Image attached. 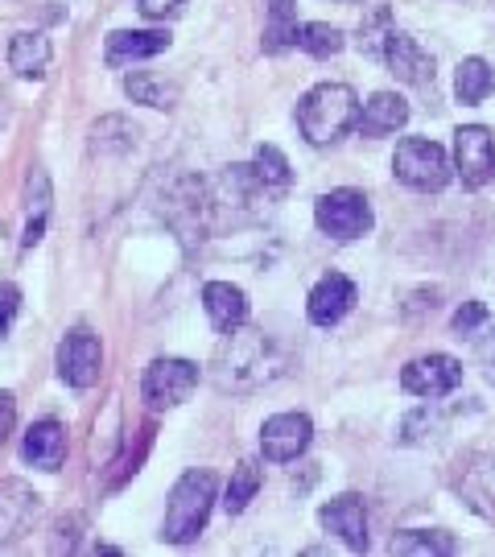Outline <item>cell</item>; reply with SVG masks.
<instances>
[{"mask_svg":"<svg viewBox=\"0 0 495 557\" xmlns=\"http://www.w3.org/2000/svg\"><path fill=\"white\" fill-rule=\"evenodd\" d=\"M211 368H215L211 376H215V384L223 393H252V388L281 376V356L277 347H273V338L264 335V331H244V326H236V331L223 335Z\"/></svg>","mask_w":495,"mask_h":557,"instance_id":"6da1fadb","label":"cell"},{"mask_svg":"<svg viewBox=\"0 0 495 557\" xmlns=\"http://www.w3.org/2000/svg\"><path fill=\"white\" fill-rule=\"evenodd\" d=\"M219 483L211 471H186L170 492L165 504V520H161V541L170 545H190V541L207 529L211 508H215Z\"/></svg>","mask_w":495,"mask_h":557,"instance_id":"7a4b0ae2","label":"cell"},{"mask_svg":"<svg viewBox=\"0 0 495 557\" xmlns=\"http://www.w3.org/2000/svg\"><path fill=\"white\" fill-rule=\"evenodd\" d=\"M359 100L347 83H318L306 100L297 103V128L310 145H335L347 128H356Z\"/></svg>","mask_w":495,"mask_h":557,"instance_id":"3957f363","label":"cell"},{"mask_svg":"<svg viewBox=\"0 0 495 557\" xmlns=\"http://www.w3.org/2000/svg\"><path fill=\"white\" fill-rule=\"evenodd\" d=\"M393 174L409 190H421V195H437V190H446V182H450V158H446V149L437 145V140H425V137H405L396 145V158H393Z\"/></svg>","mask_w":495,"mask_h":557,"instance_id":"277c9868","label":"cell"},{"mask_svg":"<svg viewBox=\"0 0 495 557\" xmlns=\"http://www.w3.org/2000/svg\"><path fill=\"white\" fill-rule=\"evenodd\" d=\"M314 223L322 236L338 239V244H351V239L372 232V207H368V199L359 190L343 186V190H331V195H322L314 202Z\"/></svg>","mask_w":495,"mask_h":557,"instance_id":"5b68a950","label":"cell"},{"mask_svg":"<svg viewBox=\"0 0 495 557\" xmlns=\"http://www.w3.org/2000/svg\"><path fill=\"white\" fill-rule=\"evenodd\" d=\"M195 388H198V368L190 359H178V356L153 359L145 368V376H140V397H145L149 409H158V413L161 409H178Z\"/></svg>","mask_w":495,"mask_h":557,"instance_id":"8992f818","label":"cell"},{"mask_svg":"<svg viewBox=\"0 0 495 557\" xmlns=\"http://www.w3.org/2000/svg\"><path fill=\"white\" fill-rule=\"evenodd\" d=\"M54 363H59V380L66 384V388H91L99 380V372H103V347H99V338L91 335V331H71V335L59 343V356H54Z\"/></svg>","mask_w":495,"mask_h":557,"instance_id":"52a82bcc","label":"cell"},{"mask_svg":"<svg viewBox=\"0 0 495 557\" xmlns=\"http://www.w3.org/2000/svg\"><path fill=\"white\" fill-rule=\"evenodd\" d=\"M455 170L467 190L487 186L495 174V137L483 124H462L455 133Z\"/></svg>","mask_w":495,"mask_h":557,"instance_id":"ba28073f","label":"cell"},{"mask_svg":"<svg viewBox=\"0 0 495 557\" xmlns=\"http://www.w3.org/2000/svg\"><path fill=\"white\" fill-rule=\"evenodd\" d=\"M462 384V363L455 356H421L413 363H405L400 372V388L413 393V397H446Z\"/></svg>","mask_w":495,"mask_h":557,"instance_id":"9c48e42d","label":"cell"},{"mask_svg":"<svg viewBox=\"0 0 495 557\" xmlns=\"http://www.w3.org/2000/svg\"><path fill=\"white\" fill-rule=\"evenodd\" d=\"M314 438V425L306 413H277L260 425V455L269 462H294L306 455V446Z\"/></svg>","mask_w":495,"mask_h":557,"instance_id":"30bf717a","label":"cell"},{"mask_svg":"<svg viewBox=\"0 0 495 557\" xmlns=\"http://www.w3.org/2000/svg\"><path fill=\"white\" fill-rule=\"evenodd\" d=\"M38 508H41V496L29 483L4 479V483H0V545H13V541L34 524Z\"/></svg>","mask_w":495,"mask_h":557,"instance_id":"8fae6325","label":"cell"},{"mask_svg":"<svg viewBox=\"0 0 495 557\" xmlns=\"http://www.w3.org/2000/svg\"><path fill=\"white\" fill-rule=\"evenodd\" d=\"M351 306H356V281L343 277V273H326L310 289L306 314H310L314 326H335V322H343L351 314Z\"/></svg>","mask_w":495,"mask_h":557,"instance_id":"7c38bea8","label":"cell"},{"mask_svg":"<svg viewBox=\"0 0 495 557\" xmlns=\"http://www.w3.org/2000/svg\"><path fill=\"white\" fill-rule=\"evenodd\" d=\"M384 62H388V71L400 83H409V87H434V59L409 34H400V29L388 34V41H384Z\"/></svg>","mask_w":495,"mask_h":557,"instance_id":"4fadbf2b","label":"cell"},{"mask_svg":"<svg viewBox=\"0 0 495 557\" xmlns=\"http://www.w3.org/2000/svg\"><path fill=\"white\" fill-rule=\"evenodd\" d=\"M318 520H322L326 533L343 537L347 549H356V554L368 549V512H363V504H359L356 496H338V499H331V504H322V508H318Z\"/></svg>","mask_w":495,"mask_h":557,"instance_id":"5bb4252c","label":"cell"},{"mask_svg":"<svg viewBox=\"0 0 495 557\" xmlns=\"http://www.w3.org/2000/svg\"><path fill=\"white\" fill-rule=\"evenodd\" d=\"M21 458L29 467H38V471H59L62 458H66V430H62V421L54 418L34 421L25 430V438H21Z\"/></svg>","mask_w":495,"mask_h":557,"instance_id":"9a60e30c","label":"cell"},{"mask_svg":"<svg viewBox=\"0 0 495 557\" xmlns=\"http://www.w3.org/2000/svg\"><path fill=\"white\" fill-rule=\"evenodd\" d=\"M202 310H207V319H211L219 335H227V331H236V326L248 322V298L232 281H211L202 289Z\"/></svg>","mask_w":495,"mask_h":557,"instance_id":"2e32d148","label":"cell"},{"mask_svg":"<svg viewBox=\"0 0 495 557\" xmlns=\"http://www.w3.org/2000/svg\"><path fill=\"white\" fill-rule=\"evenodd\" d=\"M170 50V34L165 29H120L108 38V50H103V62L108 66H128V62H145Z\"/></svg>","mask_w":495,"mask_h":557,"instance_id":"e0dca14e","label":"cell"},{"mask_svg":"<svg viewBox=\"0 0 495 557\" xmlns=\"http://www.w3.org/2000/svg\"><path fill=\"white\" fill-rule=\"evenodd\" d=\"M409 124V103L393 96V91H376L372 100L363 103V112H359L356 128L363 137H388L396 128H405Z\"/></svg>","mask_w":495,"mask_h":557,"instance_id":"ac0fdd59","label":"cell"},{"mask_svg":"<svg viewBox=\"0 0 495 557\" xmlns=\"http://www.w3.org/2000/svg\"><path fill=\"white\" fill-rule=\"evenodd\" d=\"M50 59H54V46L38 29H25L9 41V71H17L21 79H41Z\"/></svg>","mask_w":495,"mask_h":557,"instance_id":"d6986e66","label":"cell"},{"mask_svg":"<svg viewBox=\"0 0 495 557\" xmlns=\"http://www.w3.org/2000/svg\"><path fill=\"white\" fill-rule=\"evenodd\" d=\"M264 54H285L297 46V0H264Z\"/></svg>","mask_w":495,"mask_h":557,"instance_id":"ffe728a7","label":"cell"},{"mask_svg":"<svg viewBox=\"0 0 495 557\" xmlns=\"http://www.w3.org/2000/svg\"><path fill=\"white\" fill-rule=\"evenodd\" d=\"M458 549V541L446 529H405L388 541V554L405 557H450Z\"/></svg>","mask_w":495,"mask_h":557,"instance_id":"44dd1931","label":"cell"},{"mask_svg":"<svg viewBox=\"0 0 495 557\" xmlns=\"http://www.w3.org/2000/svg\"><path fill=\"white\" fill-rule=\"evenodd\" d=\"M124 96L133 103H145V108H174L178 103V83L165 79V75H153V71H133L124 79Z\"/></svg>","mask_w":495,"mask_h":557,"instance_id":"7402d4cb","label":"cell"},{"mask_svg":"<svg viewBox=\"0 0 495 557\" xmlns=\"http://www.w3.org/2000/svg\"><path fill=\"white\" fill-rule=\"evenodd\" d=\"M492 66L483 59H462L455 71V96L462 103H483L487 96H492Z\"/></svg>","mask_w":495,"mask_h":557,"instance_id":"603a6c76","label":"cell"},{"mask_svg":"<svg viewBox=\"0 0 495 557\" xmlns=\"http://www.w3.org/2000/svg\"><path fill=\"white\" fill-rule=\"evenodd\" d=\"M297 46L306 54H314V59H335V54H343L347 38H343V29H335V25L310 21V25H297Z\"/></svg>","mask_w":495,"mask_h":557,"instance_id":"cb8c5ba5","label":"cell"},{"mask_svg":"<svg viewBox=\"0 0 495 557\" xmlns=\"http://www.w3.org/2000/svg\"><path fill=\"white\" fill-rule=\"evenodd\" d=\"M393 13H388V4H376L368 17L359 21V50L368 54V59H380L384 62V41L393 34Z\"/></svg>","mask_w":495,"mask_h":557,"instance_id":"d4e9b609","label":"cell"},{"mask_svg":"<svg viewBox=\"0 0 495 557\" xmlns=\"http://www.w3.org/2000/svg\"><path fill=\"white\" fill-rule=\"evenodd\" d=\"M257 492H260V467L252 462V458H244L236 471H232V483H227V499H223V508H227L232 517H239V512L252 504Z\"/></svg>","mask_w":495,"mask_h":557,"instance_id":"484cf974","label":"cell"},{"mask_svg":"<svg viewBox=\"0 0 495 557\" xmlns=\"http://www.w3.org/2000/svg\"><path fill=\"white\" fill-rule=\"evenodd\" d=\"M252 178L264 186V190H285L289 186V161L277 145H260L257 158H252Z\"/></svg>","mask_w":495,"mask_h":557,"instance_id":"4316f807","label":"cell"},{"mask_svg":"<svg viewBox=\"0 0 495 557\" xmlns=\"http://www.w3.org/2000/svg\"><path fill=\"white\" fill-rule=\"evenodd\" d=\"M467 499H471V508H475L479 517L495 520V467H483L475 475L467 479Z\"/></svg>","mask_w":495,"mask_h":557,"instance_id":"83f0119b","label":"cell"},{"mask_svg":"<svg viewBox=\"0 0 495 557\" xmlns=\"http://www.w3.org/2000/svg\"><path fill=\"white\" fill-rule=\"evenodd\" d=\"M25 207H29V215H46L50 211V174L46 170H34L29 182H25Z\"/></svg>","mask_w":495,"mask_h":557,"instance_id":"f1b7e54d","label":"cell"},{"mask_svg":"<svg viewBox=\"0 0 495 557\" xmlns=\"http://www.w3.org/2000/svg\"><path fill=\"white\" fill-rule=\"evenodd\" d=\"M483 322H487V306H483V301H462L455 310V319H450V331H455L458 338L475 335Z\"/></svg>","mask_w":495,"mask_h":557,"instance_id":"f546056e","label":"cell"},{"mask_svg":"<svg viewBox=\"0 0 495 557\" xmlns=\"http://www.w3.org/2000/svg\"><path fill=\"white\" fill-rule=\"evenodd\" d=\"M21 310V289L13 285V281H0V338L9 335V326H13V319H17Z\"/></svg>","mask_w":495,"mask_h":557,"instance_id":"4dcf8cb0","label":"cell"},{"mask_svg":"<svg viewBox=\"0 0 495 557\" xmlns=\"http://www.w3.org/2000/svg\"><path fill=\"white\" fill-rule=\"evenodd\" d=\"M13 425H17V400H13V393H0V446L9 442Z\"/></svg>","mask_w":495,"mask_h":557,"instance_id":"1f68e13d","label":"cell"},{"mask_svg":"<svg viewBox=\"0 0 495 557\" xmlns=\"http://www.w3.org/2000/svg\"><path fill=\"white\" fill-rule=\"evenodd\" d=\"M137 9L149 21H161V17H170V13H178L182 0H137Z\"/></svg>","mask_w":495,"mask_h":557,"instance_id":"d6a6232c","label":"cell"},{"mask_svg":"<svg viewBox=\"0 0 495 557\" xmlns=\"http://www.w3.org/2000/svg\"><path fill=\"white\" fill-rule=\"evenodd\" d=\"M475 359H479V368H483V376L495 380V331L487 338H479Z\"/></svg>","mask_w":495,"mask_h":557,"instance_id":"836d02e7","label":"cell"},{"mask_svg":"<svg viewBox=\"0 0 495 557\" xmlns=\"http://www.w3.org/2000/svg\"><path fill=\"white\" fill-rule=\"evenodd\" d=\"M41 232H46V215H29V227H25L21 244H25V248H34V244L41 239Z\"/></svg>","mask_w":495,"mask_h":557,"instance_id":"e575fe53","label":"cell"}]
</instances>
